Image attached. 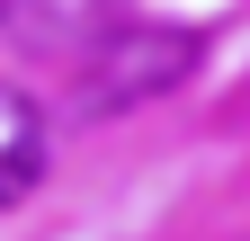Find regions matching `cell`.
<instances>
[{"mask_svg":"<svg viewBox=\"0 0 250 241\" xmlns=\"http://www.w3.org/2000/svg\"><path fill=\"white\" fill-rule=\"evenodd\" d=\"M197 36L188 27H116V36L89 54V72H81V107L89 116H107V107H143V99H161V89H179L188 72H197Z\"/></svg>","mask_w":250,"mask_h":241,"instance_id":"6da1fadb","label":"cell"},{"mask_svg":"<svg viewBox=\"0 0 250 241\" xmlns=\"http://www.w3.org/2000/svg\"><path fill=\"white\" fill-rule=\"evenodd\" d=\"M36 179H45V116L27 89L0 80V205H27Z\"/></svg>","mask_w":250,"mask_h":241,"instance_id":"7a4b0ae2","label":"cell"},{"mask_svg":"<svg viewBox=\"0 0 250 241\" xmlns=\"http://www.w3.org/2000/svg\"><path fill=\"white\" fill-rule=\"evenodd\" d=\"M107 18L116 0H0V27H18V36H89Z\"/></svg>","mask_w":250,"mask_h":241,"instance_id":"3957f363","label":"cell"}]
</instances>
